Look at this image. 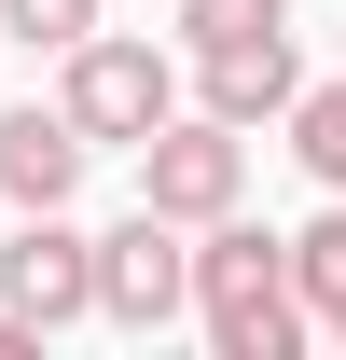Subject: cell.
<instances>
[{
    "mask_svg": "<svg viewBox=\"0 0 346 360\" xmlns=\"http://www.w3.org/2000/svg\"><path fill=\"white\" fill-rule=\"evenodd\" d=\"M194 319H208L222 360H291L319 333V305H305V277H291V236L236 222V208L194 222Z\"/></svg>",
    "mask_w": 346,
    "mask_h": 360,
    "instance_id": "obj_1",
    "label": "cell"
},
{
    "mask_svg": "<svg viewBox=\"0 0 346 360\" xmlns=\"http://www.w3.org/2000/svg\"><path fill=\"white\" fill-rule=\"evenodd\" d=\"M56 111H70L97 153H139V139L180 111V70H167V42H153V28H97V42L56 56Z\"/></svg>",
    "mask_w": 346,
    "mask_h": 360,
    "instance_id": "obj_2",
    "label": "cell"
},
{
    "mask_svg": "<svg viewBox=\"0 0 346 360\" xmlns=\"http://www.w3.org/2000/svg\"><path fill=\"white\" fill-rule=\"evenodd\" d=\"M250 194V125H222V111H167V125L139 139V208H167V222H222Z\"/></svg>",
    "mask_w": 346,
    "mask_h": 360,
    "instance_id": "obj_3",
    "label": "cell"
},
{
    "mask_svg": "<svg viewBox=\"0 0 346 360\" xmlns=\"http://www.w3.org/2000/svg\"><path fill=\"white\" fill-rule=\"evenodd\" d=\"M0 319H28V333L97 319V236H70V208H14V236H0Z\"/></svg>",
    "mask_w": 346,
    "mask_h": 360,
    "instance_id": "obj_4",
    "label": "cell"
},
{
    "mask_svg": "<svg viewBox=\"0 0 346 360\" xmlns=\"http://www.w3.org/2000/svg\"><path fill=\"white\" fill-rule=\"evenodd\" d=\"M194 222H167V208H125V222L97 236V319L111 333H167L180 305H194V250H180Z\"/></svg>",
    "mask_w": 346,
    "mask_h": 360,
    "instance_id": "obj_5",
    "label": "cell"
},
{
    "mask_svg": "<svg viewBox=\"0 0 346 360\" xmlns=\"http://www.w3.org/2000/svg\"><path fill=\"white\" fill-rule=\"evenodd\" d=\"M291 97H305L291 28H263V42H208V56H194V111H222V125H291Z\"/></svg>",
    "mask_w": 346,
    "mask_h": 360,
    "instance_id": "obj_6",
    "label": "cell"
},
{
    "mask_svg": "<svg viewBox=\"0 0 346 360\" xmlns=\"http://www.w3.org/2000/svg\"><path fill=\"white\" fill-rule=\"evenodd\" d=\"M84 153L97 139L70 125V111H42V97L0 111V208H70V194H84Z\"/></svg>",
    "mask_w": 346,
    "mask_h": 360,
    "instance_id": "obj_7",
    "label": "cell"
},
{
    "mask_svg": "<svg viewBox=\"0 0 346 360\" xmlns=\"http://www.w3.org/2000/svg\"><path fill=\"white\" fill-rule=\"evenodd\" d=\"M291 153H305L319 194H346V70H319V84L291 97Z\"/></svg>",
    "mask_w": 346,
    "mask_h": 360,
    "instance_id": "obj_8",
    "label": "cell"
},
{
    "mask_svg": "<svg viewBox=\"0 0 346 360\" xmlns=\"http://www.w3.org/2000/svg\"><path fill=\"white\" fill-rule=\"evenodd\" d=\"M291 277H305V305H319V333L346 347V208H319V222L291 236Z\"/></svg>",
    "mask_w": 346,
    "mask_h": 360,
    "instance_id": "obj_9",
    "label": "cell"
},
{
    "mask_svg": "<svg viewBox=\"0 0 346 360\" xmlns=\"http://www.w3.org/2000/svg\"><path fill=\"white\" fill-rule=\"evenodd\" d=\"M180 14V42L208 56V42H263V28H291V0H167Z\"/></svg>",
    "mask_w": 346,
    "mask_h": 360,
    "instance_id": "obj_10",
    "label": "cell"
},
{
    "mask_svg": "<svg viewBox=\"0 0 346 360\" xmlns=\"http://www.w3.org/2000/svg\"><path fill=\"white\" fill-rule=\"evenodd\" d=\"M0 42H28V56H70V42H97V0H0Z\"/></svg>",
    "mask_w": 346,
    "mask_h": 360,
    "instance_id": "obj_11",
    "label": "cell"
}]
</instances>
